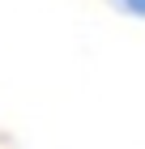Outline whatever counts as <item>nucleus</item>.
I'll return each mask as SVG.
<instances>
[{"label":"nucleus","mask_w":145,"mask_h":149,"mask_svg":"<svg viewBox=\"0 0 145 149\" xmlns=\"http://www.w3.org/2000/svg\"><path fill=\"white\" fill-rule=\"evenodd\" d=\"M124 13H132V17H145V0H115Z\"/></svg>","instance_id":"nucleus-1"}]
</instances>
